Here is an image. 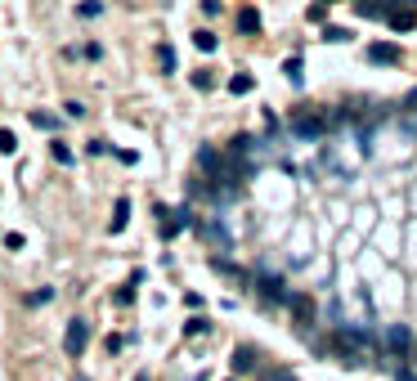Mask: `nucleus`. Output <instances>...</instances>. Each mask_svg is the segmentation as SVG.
<instances>
[{"label": "nucleus", "instance_id": "obj_20", "mask_svg": "<svg viewBox=\"0 0 417 381\" xmlns=\"http://www.w3.org/2000/svg\"><path fill=\"white\" fill-rule=\"evenodd\" d=\"M63 108H68V117H85V104H81V99H68Z\"/></svg>", "mask_w": 417, "mask_h": 381}, {"label": "nucleus", "instance_id": "obj_12", "mask_svg": "<svg viewBox=\"0 0 417 381\" xmlns=\"http://www.w3.org/2000/svg\"><path fill=\"white\" fill-rule=\"evenodd\" d=\"M193 45H198L202 54H216V45H220V41H216V36L206 32V27H198V32H193Z\"/></svg>", "mask_w": 417, "mask_h": 381}, {"label": "nucleus", "instance_id": "obj_6", "mask_svg": "<svg viewBox=\"0 0 417 381\" xmlns=\"http://www.w3.org/2000/svg\"><path fill=\"white\" fill-rule=\"evenodd\" d=\"M368 58H373V63H399V45L377 41V45H368Z\"/></svg>", "mask_w": 417, "mask_h": 381}, {"label": "nucleus", "instance_id": "obj_7", "mask_svg": "<svg viewBox=\"0 0 417 381\" xmlns=\"http://www.w3.org/2000/svg\"><path fill=\"white\" fill-rule=\"evenodd\" d=\"M386 23H390L395 32H413V27H417V9H390Z\"/></svg>", "mask_w": 417, "mask_h": 381}, {"label": "nucleus", "instance_id": "obj_2", "mask_svg": "<svg viewBox=\"0 0 417 381\" xmlns=\"http://www.w3.org/2000/svg\"><path fill=\"white\" fill-rule=\"evenodd\" d=\"M85 346H90V323H85V318H72L68 332H63V350H68V359H81Z\"/></svg>", "mask_w": 417, "mask_h": 381}, {"label": "nucleus", "instance_id": "obj_11", "mask_svg": "<svg viewBox=\"0 0 417 381\" xmlns=\"http://www.w3.org/2000/svg\"><path fill=\"white\" fill-rule=\"evenodd\" d=\"M256 381H301V377L287 373V368H261V373H256Z\"/></svg>", "mask_w": 417, "mask_h": 381}, {"label": "nucleus", "instance_id": "obj_4", "mask_svg": "<svg viewBox=\"0 0 417 381\" xmlns=\"http://www.w3.org/2000/svg\"><path fill=\"white\" fill-rule=\"evenodd\" d=\"M323 130H328V117L323 113H301L297 121H292V135H297V139H318Z\"/></svg>", "mask_w": 417, "mask_h": 381}, {"label": "nucleus", "instance_id": "obj_19", "mask_svg": "<svg viewBox=\"0 0 417 381\" xmlns=\"http://www.w3.org/2000/svg\"><path fill=\"white\" fill-rule=\"evenodd\" d=\"M157 58H162V68H166V72L175 68V50H170V45H162V50H157Z\"/></svg>", "mask_w": 417, "mask_h": 381}, {"label": "nucleus", "instance_id": "obj_22", "mask_svg": "<svg viewBox=\"0 0 417 381\" xmlns=\"http://www.w3.org/2000/svg\"><path fill=\"white\" fill-rule=\"evenodd\" d=\"M395 381H417V373L413 368H395Z\"/></svg>", "mask_w": 417, "mask_h": 381}, {"label": "nucleus", "instance_id": "obj_25", "mask_svg": "<svg viewBox=\"0 0 417 381\" xmlns=\"http://www.w3.org/2000/svg\"><path fill=\"white\" fill-rule=\"evenodd\" d=\"M318 5H332V0H318Z\"/></svg>", "mask_w": 417, "mask_h": 381}, {"label": "nucleus", "instance_id": "obj_21", "mask_svg": "<svg viewBox=\"0 0 417 381\" xmlns=\"http://www.w3.org/2000/svg\"><path fill=\"white\" fill-rule=\"evenodd\" d=\"M283 72H287L292 81H301V58H287V68H283Z\"/></svg>", "mask_w": 417, "mask_h": 381}, {"label": "nucleus", "instance_id": "obj_10", "mask_svg": "<svg viewBox=\"0 0 417 381\" xmlns=\"http://www.w3.org/2000/svg\"><path fill=\"white\" fill-rule=\"evenodd\" d=\"M126 216H130V202L121 198V202L113 206V220H108V229H113V233H121V229H126Z\"/></svg>", "mask_w": 417, "mask_h": 381}, {"label": "nucleus", "instance_id": "obj_18", "mask_svg": "<svg viewBox=\"0 0 417 381\" xmlns=\"http://www.w3.org/2000/svg\"><path fill=\"white\" fill-rule=\"evenodd\" d=\"M18 149V139H14V130H0V153H14Z\"/></svg>", "mask_w": 417, "mask_h": 381}, {"label": "nucleus", "instance_id": "obj_9", "mask_svg": "<svg viewBox=\"0 0 417 381\" xmlns=\"http://www.w3.org/2000/svg\"><path fill=\"white\" fill-rule=\"evenodd\" d=\"M229 363H234V373H251V368H256V346H238Z\"/></svg>", "mask_w": 417, "mask_h": 381}, {"label": "nucleus", "instance_id": "obj_3", "mask_svg": "<svg viewBox=\"0 0 417 381\" xmlns=\"http://www.w3.org/2000/svg\"><path fill=\"white\" fill-rule=\"evenodd\" d=\"M251 282H256V292H261L265 301H274V305H287V296H292V287L278 274H256Z\"/></svg>", "mask_w": 417, "mask_h": 381}, {"label": "nucleus", "instance_id": "obj_24", "mask_svg": "<svg viewBox=\"0 0 417 381\" xmlns=\"http://www.w3.org/2000/svg\"><path fill=\"white\" fill-rule=\"evenodd\" d=\"M135 381H149V377H144V373H139V377H135Z\"/></svg>", "mask_w": 417, "mask_h": 381}, {"label": "nucleus", "instance_id": "obj_1", "mask_svg": "<svg viewBox=\"0 0 417 381\" xmlns=\"http://www.w3.org/2000/svg\"><path fill=\"white\" fill-rule=\"evenodd\" d=\"M382 346L390 350V363H399V359H409V354H413V332L404 327V323H395V327H386Z\"/></svg>", "mask_w": 417, "mask_h": 381}, {"label": "nucleus", "instance_id": "obj_15", "mask_svg": "<svg viewBox=\"0 0 417 381\" xmlns=\"http://www.w3.org/2000/svg\"><path fill=\"white\" fill-rule=\"evenodd\" d=\"M229 90H234V94H251L256 81H251V77H234V81H229Z\"/></svg>", "mask_w": 417, "mask_h": 381}, {"label": "nucleus", "instance_id": "obj_17", "mask_svg": "<svg viewBox=\"0 0 417 381\" xmlns=\"http://www.w3.org/2000/svg\"><path fill=\"white\" fill-rule=\"evenodd\" d=\"M206 327H211V323H206V318H198V314L184 323V332H189V337H198V332H206Z\"/></svg>", "mask_w": 417, "mask_h": 381}, {"label": "nucleus", "instance_id": "obj_5", "mask_svg": "<svg viewBox=\"0 0 417 381\" xmlns=\"http://www.w3.org/2000/svg\"><path fill=\"white\" fill-rule=\"evenodd\" d=\"M287 310L297 314V323H301V337H310V318H314V301H310V296H301V292H292V296H287Z\"/></svg>", "mask_w": 417, "mask_h": 381}, {"label": "nucleus", "instance_id": "obj_8", "mask_svg": "<svg viewBox=\"0 0 417 381\" xmlns=\"http://www.w3.org/2000/svg\"><path fill=\"white\" fill-rule=\"evenodd\" d=\"M234 23H238V32H242V36H256V32H261V14H256L251 5H247V9H238V18H234Z\"/></svg>", "mask_w": 417, "mask_h": 381}, {"label": "nucleus", "instance_id": "obj_13", "mask_svg": "<svg viewBox=\"0 0 417 381\" xmlns=\"http://www.w3.org/2000/svg\"><path fill=\"white\" fill-rule=\"evenodd\" d=\"M50 153H54V162H58V166H72V149H68V144H58V139H54V144H50Z\"/></svg>", "mask_w": 417, "mask_h": 381}, {"label": "nucleus", "instance_id": "obj_14", "mask_svg": "<svg viewBox=\"0 0 417 381\" xmlns=\"http://www.w3.org/2000/svg\"><path fill=\"white\" fill-rule=\"evenodd\" d=\"M350 36H354L350 27H328V32H323V41H332V45H341V41H350Z\"/></svg>", "mask_w": 417, "mask_h": 381}, {"label": "nucleus", "instance_id": "obj_16", "mask_svg": "<svg viewBox=\"0 0 417 381\" xmlns=\"http://www.w3.org/2000/svg\"><path fill=\"white\" fill-rule=\"evenodd\" d=\"M77 14H81V18H99L104 5H99V0H85V5H77Z\"/></svg>", "mask_w": 417, "mask_h": 381}, {"label": "nucleus", "instance_id": "obj_23", "mask_svg": "<svg viewBox=\"0 0 417 381\" xmlns=\"http://www.w3.org/2000/svg\"><path fill=\"white\" fill-rule=\"evenodd\" d=\"M404 108H417V90H413V94H409V99H404Z\"/></svg>", "mask_w": 417, "mask_h": 381}]
</instances>
